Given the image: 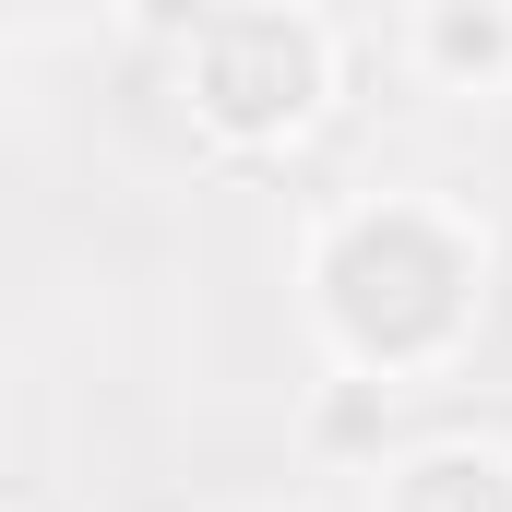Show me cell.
<instances>
[{
  "instance_id": "obj_2",
  "label": "cell",
  "mask_w": 512,
  "mask_h": 512,
  "mask_svg": "<svg viewBox=\"0 0 512 512\" xmlns=\"http://www.w3.org/2000/svg\"><path fill=\"white\" fill-rule=\"evenodd\" d=\"M310 96H322L310 24H286V12H227V24H203V108L227 131H274V120H298Z\"/></svg>"
},
{
  "instance_id": "obj_3",
  "label": "cell",
  "mask_w": 512,
  "mask_h": 512,
  "mask_svg": "<svg viewBox=\"0 0 512 512\" xmlns=\"http://www.w3.org/2000/svg\"><path fill=\"white\" fill-rule=\"evenodd\" d=\"M405 512H512V477H501V465L441 453V465H417V477H405Z\"/></svg>"
},
{
  "instance_id": "obj_1",
  "label": "cell",
  "mask_w": 512,
  "mask_h": 512,
  "mask_svg": "<svg viewBox=\"0 0 512 512\" xmlns=\"http://www.w3.org/2000/svg\"><path fill=\"white\" fill-rule=\"evenodd\" d=\"M334 310H346L358 346L417 358V346L453 334V310H465V262H453V239H429L417 215H370V227L334 251Z\"/></svg>"
}]
</instances>
